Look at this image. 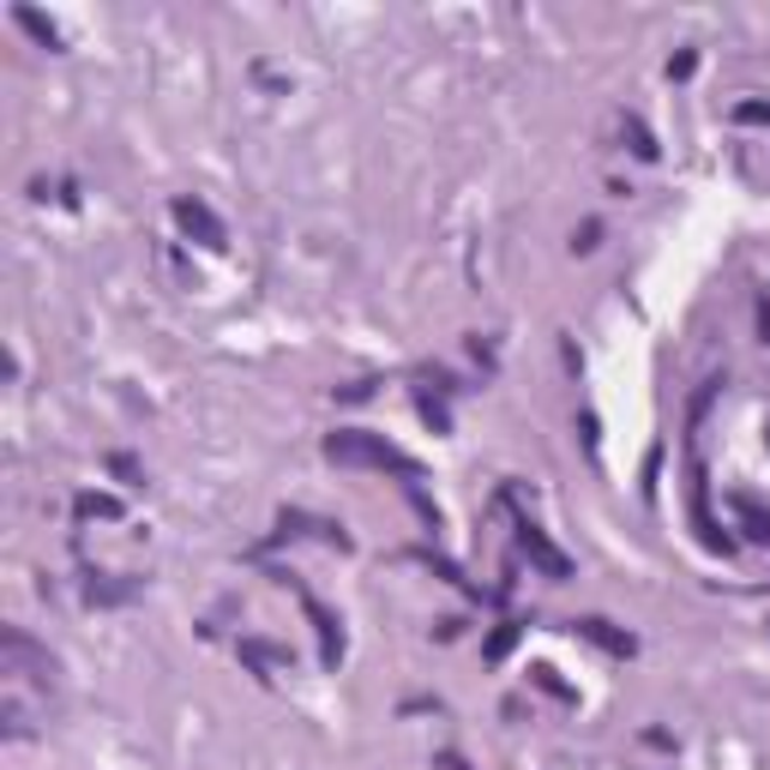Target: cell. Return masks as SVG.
<instances>
[{
	"label": "cell",
	"mask_w": 770,
	"mask_h": 770,
	"mask_svg": "<svg viewBox=\"0 0 770 770\" xmlns=\"http://www.w3.org/2000/svg\"><path fill=\"white\" fill-rule=\"evenodd\" d=\"M325 458L332 464H350V470H392V476H404V481H416V458L409 451H397L385 434H362V428H343L325 439Z\"/></svg>",
	"instance_id": "1"
},
{
	"label": "cell",
	"mask_w": 770,
	"mask_h": 770,
	"mask_svg": "<svg viewBox=\"0 0 770 770\" xmlns=\"http://www.w3.org/2000/svg\"><path fill=\"white\" fill-rule=\"evenodd\" d=\"M0 651H7V674H24L31 668V680H43V686H54V656L43 651V644H31L19 626H7L0 632Z\"/></svg>",
	"instance_id": "2"
},
{
	"label": "cell",
	"mask_w": 770,
	"mask_h": 770,
	"mask_svg": "<svg viewBox=\"0 0 770 770\" xmlns=\"http://www.w3.org/2000/svg\"><path fill=\"white\" fill-rule=\"evenodd\" d=\"M518 548L530 554V566L542 572V578H572V560L548 542V530L535 524V518H518Z\"/></svg>",
	"instance_id": "3"
},
{
	"label": "cell",
	"mask_w": 770,
	"mask_h": 770,
	"mask_svg": "<svg viewBox=\"0 0 770 770\" xmlns=\"http://www.w3.org/2000/svg\"><path fill=\"white\" fill-rule=\"evenodd\" d=\"M301 608H308V621L313 632H320V656H325V668H337V656H343V626H337V614L325 608L313 590H301Z\"/></svg>",
	"instance_id": "4"
},
{
	"label": "cell",
	"mask_w": 770,
	"mask_h": 770,
	"mask_svg": "<svg viewBox=\"0 0 770 770\" xmlns=\"http://www.w3.org/2000/svg\"><path fill=\"white\" fill-rule=\"evenodd\" d=\"M175 223H181L192 241H205V247H223V223L211 217V205H205V199H175Z\"/></svg>",
	"instance_id": "5"
},
{
	"label": "cell",
	"mask_w": 770,
	"mask_h": 770,
	"mask_svg": "<svg viewBox=\"0 0 770 770\" xmlns=\"http://www.w3.org/2000/svg\"><path fill=\"white\" fill-rule=\"evenodd\" d=\"M572 632H578V638H590L596 651H608V656H632V651H638V644H632V632H614L608 621H596V614H590V621H578Z\"/></svg>",
	"instance_id": "6"
},
{
	"label": "cell",
	"mask_w": 770,
	"mask_h": 770,
	"mask_svg": "<svg viewBox=\"0 0 770 770\" xmlns=\"http://www.w3.org/2000/svg\"><path fill=\"white\" fill-rule=\"evenodd\" d=\"M241 656H247V663H253L259 674H271V668H289V663H295V651H289V644H266V638H241Z\"/></svg>",
	"instance_id": "7"
},
{
	"label": "cell",
	"mask_w": 770,
	"mask_h": 770,
	"mask_svg": "<svg viewBox=\"0 0 770 770\" xmlns=\"http://www.w3.org/2000/svg\"><path fill=\"white\" fill-rule=\"evenodd\" d=\"M728 506H735V518L747 524V535H752V542H770V506H759L752 493H735Z\"/></svg>",
	"instance_id": "8"
},
{
	"label": "cell",
	"mask_w": 770,
	"mask_h": 770,
	"mask_svg": "<svg viewBox=\"0 0 770 770\" xmlns=\"http://www.w3.org/2000/svg\"><path fill=\"white\" fill-rule=\"evenodd\" d=\"M133 590H139V584H127V578H91L85 596H91V602H103V608H115V602H127Z\"/></svg>",
	"instance_id": "9"
},
{
	"label": "cell",
	"mask_w": 770,
	"mask_h": 770,
	"mask_svg": "<svg viewBox=\"0 0 770 770\" xmlns=\"http://www.w3.org/2000/svg\"><path fill=\"white\" fill-rule=\"evenodd\" d=\"M12 19H19L24 31H31L37 43H43V49H61V31H54V24H49L43 12H37V7H12Z\"/></svg>",
	"instance_id": "10"
},
{
	"label": "cell",
	"mask_w": 770,
	"mask_h": 770,
	"mask_svg": "<svg viewBox=\"0 0 770 770\" xmlns=\"http://www.w3.org/2000/svg\"><path fill=\"white\" fill-rule=\"evenodd\" d=\"M73 512L79 518H121V500H115V493H79Z\"/></svg>",
	"instance_id": "11"
},
{
	"label": "cell",
	"mask_w": 770,
	"mask_h": 770,
	"mask_svg": "<svg viewBox=\"0 0 770 770\" xmlns=\"http://www.w3.org/2000/svg\"><path fill=\"white\" fill-rule=\"evenodd\" d=\"M621 133L632 139V150H638V157H656V139H651V127H644L638 115H626V121H621Z\"/></svg>",
	"instance_id": "12"
},
{
	"label": "cell",
	"mask_w": 770,
	"mask_h": 770,
	"mask_svg": "<svg viewBox=\"0 0 770 770\" xmlns=\"http://www.w3.org/2000/svg\"><path fill=\"white\" fill-rule=\"evenodd\" d=\"M740 127H770V103H735Z\"/></svg>",
	"instance_id": "13"
},
{
	"label": "cell",
	"mask_w": 770,
	"mask_h": 770,
	"mask_svg": "<svg viewBox=\"0 0 770 770\" xmlns=\"http://www.w3.org/2000/svg\"><path fill=\"white\" fill-rule=\"evenodd\" d=\"M602 241V223H584V229H578V236H572V247H578V253H590V247H596Z\"/></svg>",
	"instance_id": "14"
},
{
	"label": "cell",
	"mask_w": 770,
	"mask_h": 770,
	"mask_svg": "<svg viewBox=\"0 0 770 770\" xmlns=\"http://www.w3.org/2000/svg\"><path fill=\"white\" fill-rule=\"evenodd\" d=\"M693 66H698V54L686 49V54H674V61H668V73H674V79H693Z\"/></svg>",
	"instance_id": "15"
},
{
	"label": "cell",
	"mask_w": 770,
	"mask_h": 770,
	"mask_svg": "<svg viewBox=\"0 0 770 770\" xmlns=\"http://www.w3.org/2000/svg\"><path fill=\"white\" fill-rule=\"evenodd\" d=\"M512 638H518V626H500V632H493V644H488V656H506V651H512Z\"/></svg>",
	"instance_id": "16"
},
{
	"label": "cell",
	"mask_w": 770,
	"mask_h": 770,
	"mask_svg": "<svg viewBox=\"0 0 770 770\" xmlns=\"http://www.w3.org/2000/svg\"><path fill=\"white\" fill-rule=\"evenodd\" d=\"M108 470H115L121 481H139V464H133V458H108Z\"/></svg>",
	"instance_id": "17"
},
{
	"label": "cell",
	"mask_w": 770,
	"mask_h": 770,
	"mask_svg": "<svg viewBox=\"0 0 770 770\" xmlns=\"http://www.w3.org/2000/svg\"><path fill=\"white\" fill-rule=\"evenodd\" d=\"M759 320H764V337H770V301H764V308H759Z\"/></svg>",
	"instance_id": "18"
},
{
	"label": "cell",
	"mask_w": 770,
	"mask_h": 770,
	"mask_svg": "<svg viewBox=\"0 0 770 770\" xmlns=\"http://www.w3.org/2000/svg\"><path fill=\"white\" fill-rule=\"evenodd\" d=\"M764 439H770V428H764Z\"/></svg>",
	"instance_id": "19"
}]
</instances>
